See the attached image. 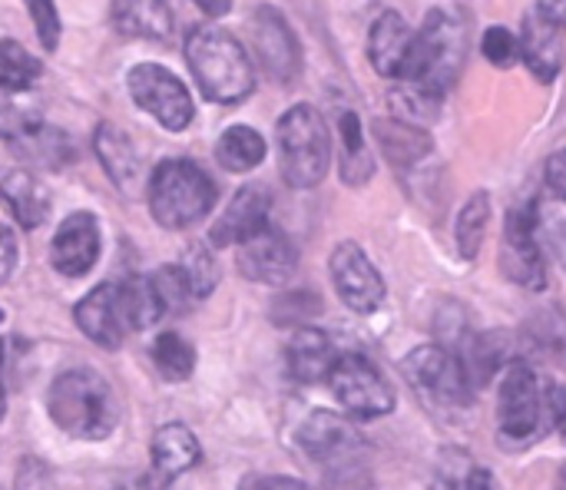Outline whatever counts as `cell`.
<instances>
[{
    "instance_id": "cell-1",
    "label": "cell",
    "mask_w": 566,
    "mask_h": 490,
    "mask_svg": "<svg viewBox=\"0 0 566 490\" xmlns=\"http://www.w3.org/2000/svg\"><path fill=\"white\" fill-rule=\"evenodd\" d=\"M53 425L76 441H106L119 425V398L93 368L63 372L46 392Z\"/></svg>"
},
{
    "instance_id": "cell-2",
    "label": "cell",
    "mask_w": 566,
    "mask_h": 490,
    "mask_svg": "<svg viewBox=\"0 0 566 490\" xmlns=\"http://www.w3.org/2000/svg\"><path fill=\"white\" fill-rule=\"evenodd\" d=\"M189 70L212 103H239L252 93L255 73L242 43L219 27H196L186 40Z\"/></svg>"
},
{
    "instance_id": "cell-3",
    "label": "cell",
    "mask_w": 566,
    "mask_h": 490,
    "mask_svg": "<svg viewBox=\"0 0 566 490\" xmlns=\"http://www.w3.org/2000/svg\"><path fill=\"white\" fill-rule=\"evenodd\" d=\"M216 206V183L192 159H166L149 176V212L163 229H189Z\"/></svg>"
},
{
    "instance_id": "cell-4",
    "label": "cell",
    "mask_w": 566,
    "mask_h": 490,
    "mask_svg": "<svg viewBox=\"0 0 566 490\" xmlns=\"http://www.w3.org/2000/svg\"><path fill=\"white\" fill-rule=\"evenodd\" d=\"M464 53H468V33L461 17L451 10H431L424 17V27L415 30V56H411L408 80L401 83H415L441 96L458 83Z\"/></svg>"
},
{
    "instance_id": "cell-5",
    "label": "cell",
    "mask_w": 566,
    "mask_h": 490,
    "mask_svg": "<svg viewBox=\"0 0 566 490\" xmlns=\"http://www.w3.org/2000/svg\"><path fill=\"white\" fill-rule=\"evenodd\" d=\"M275 136H279L282 176L292 189H312L328 176L332 133H328L325 116L315 106H308V103L292 106L279 119Z\"/></svg>"
},
{
    "instance_id": "cell-6",
    "label": "cell",
    "mask_w": 566,
    "mask_h": 490,
    "mask_svg": "<svg viewBox=\"0 0 566 490\" xmlns=\"http://www.w3.org/2000/svg\"><path fill=\"white\" fill-rule=\"evenodd\" d=\"M551 425L547 388L527 362H511L497 392V431L504 448L534 445Z\"/></svg>"
},
{
    "instance_id": "cell-7",
    "label": "cell",
    "mask_w": 566,
    "mask_h": 490,
    "mask_svg": "<svg viewBox=\"0 0 566 490\" xmlns=\"http://www.w3.org/2000/svg\"><path fill=\"white\" fill-rule=\"evenodd\" d=\"M405 378L415 385V392L438 408H464L471 405L474 382L461 355H454L444 345H421L401 362Z\"/></svg>"
},
{
    "instance_id": "cell-8",
    "label": "cell",
    "mask_w": 566,
    "mask_h": 490,
    "mask_svg": "<svg viewBox=\"0 0 566 490\" xmlns=\"http://www.w3.org/2000/svg\"><path fill=\"white\" fill-rule=\"evenodd\" d=\"M328 388L355 418H385L398 405L391 382L365 355H338L328 375Z\"/></svg>"
},
{
    "instance_id": "cell-9",
    "label": "cell",
    "mask_w": 566,
    "mask_h": 490,
    "mask_svg": "<svg viewBox=\"0 0 566 490\" xmlns=\"http://www.w3.org/2000/svg\"><path fill=\"white\" fill-rule=\"evenodd\" d=\"M126 83H129L133 103L139 110H146L166 129L179 133V129H186L192 123V116H196L192 96L179 83V76L169 73L166 66H159V63H139V66L129 70Z\"/></svg>"
},
{
    "instance_id": "cell-10",
    "label": "cell",
    "mask_w": 566,
    "mask_h": 490,
    "mask_svg": "<svg viewBox=\"0 0 566 490\" xmlns=\"http://www.w3.org/2000/svg\"><path fill=\"white\" fill-rule=\"evenodd\" d=\"M298 448L315 465H322L325 471H335V468H345V465H358L368 455V445H365L361 431L348 418H342L335 411L308 415L302 421V428H298Z\"/></svg>"
},
{
    "instance_id": "cell-11",
    "label": "cell",
    "mask_w": 566,
    "mask_h": 490,
    "mask_svg": "<svg viewBox=\"0 0 566 490\" xmlns=\"http://www.w3.org/2000/svg\"><path fill=\"white\" fill-rule=\"evenodd\" d=\"M501 265L504 275L531 292H541L547 285L544 252L537 242V219L534 209H511L504 226V246H501Z\"/></svg>"
},
{
    "instance_id": "cell-12",
    "label": "cell",
    "mask_w": 566,
    "mask_h": 490,
    "mask_svg": "<svg viewBox=\"0 0 566 490\" xmlns=\"http://www.w3.org/2000/svg\"><path fill=\"white\" fill-rule=\"evenodd\" d=\"M332 282L338 299L358 315H371L385 302V279L355 242H342L332 252Z\"/></svg>"
},
{
    "instance_id": "cell-13",
    "label": "cell",
    "mask_w": 566,
    "mask_h": 490,
    "mask_svg": "<svg viewBox=\"0 0 566 490\" xmlns=\"http://www.w3.org/2000/svg\"><path fill=\"white\" fill-rule=\"evenodd\" d=\"M239 272L259 285H285L298 269V252L282 229L265 226L239 246Z\"/></svg>"
},
{
    "instance_id": "cell-14",
    "label": "cell",
    "mask_w": 566,
    "mask_h": 490,
    "mask_svg": "<svg viewBox=\"0 0 566 490\" xmlns=\"http://www.w3.org/2000/svg\"><path fill=\"white\" fill-rule=\"evenodd\" d=\"M80 332L96 342L99 348H109L116 352L123 345V338L133 332L129 329V315H126V305H123V292H119V282H106V285H96L73 312Z\"/></svg>"
},
{
    "instance_id": "cell-15",
    "label": "cell",
    "mask_w": 566,
    "mask_h": 490,
    "mask_svg": "<svg viewBox=\"0 0 566 490\" xmlns=\"http://www.w3.org/2000/svg\"><path fill=\"white\" fill-rule=\"evenodd\" d=\"M99 259V222L93 212H73L60 222L50 242V262L60 275L80 279Z\"/></svg>"
},
{
    "instance_id": "cell-16",
    "label": "cell",
    "mask_w": 566,
    "mask_h": 490,
    "mask_svg": "<svg viewBox=\"0 0 566 490\" xmlns=\"http://www.w3.org/2000/svg\"><path fill=\"white\" fill-rule=\"evenodd\" d=\"M411 56H415V30L408 27V20L395 10L381 13L368 33V60L375 73L388 80H408Z\"/></svg>"
},
{
    "instance_id": "cell-17",
    "label": "cell",
    "mask_w": 566,
    "mask_h": 490,
    "mask_svg": "<svg viewBox=\"0 0 566 490\" xmlns=\"http://www.w3.org/2000/svg\"><path fill=\"white\" fill-rule=\"evenodd\" d=\"M269 209H272V199L265 186H242L226 206V212L216 219V226L209 229V242L219 249L242 246L245 239L259 236L269 226Z\"/></svg>"
},
{
    "instance_id": "cell-18",
    "label": "cell",
    "mask_w": 566,
    "mask_h": 490,
    "mask_svg": "<svg viewBox=\"0 0 566 490\" xmlns=\"http://www.w3.org/2000/svg\"><path fill=\"white\" fill-rule=\"evenodd\" d=\"M252 33H255V50L262 56V66L282 80V83H292L298 66H302V56H298V43H295V33L289 30V23L282 20L279 10L272 7H259L255 10V20H252Z\"/></svg>"
},
{
    "instance_id": "cell-19",
    "label": "cell",
    "mask_w": 566,
    "mask_h": 490,
    "mask_svg": "<svg viewBox=\"0 0 566 490\" xmlns=\"http://www.w3.org/2000/svg\"><path fill=\"white\" fill-rule=\"evenodd\" d=\"M560 27L537 7L521 33V60L527 63V70L541 80L551 83L560 66H564V43H560Z\"/></svg>"
},
{
    "instance_id": "cell-20",
    "label": "cell",
    "mask_w": 566,
    "mask_h": 490,
    "mask_svg": "<svg viewBox=\"0 0 566 490\" xmlns=\"http://www.w3.org/2000/svg\"><path fill=\"white\" fill-rule=\"evenodd\" d=\"M0 199L23 229H36L50 216V192L33 173L20 166H0Z\"/></svg>"
},
{
    "instance_id": "cell-21",
    "label": "cell",
    "mask_w": 566,
    "mask_h": 490,
    "mask_svg": "<svg viewBox=\"0 0 566 490\" xmlns=\"http://www.w3.org/2000/svg\"><path fill=\"white\" fill-rule=\"evenodd\" d=\"M93 143H96V156H99L106 176L119 186V192H136L143 183V159H139V149L133 146V139L119 126L103 123L96 129Z\"/></svg>"
},
{
    "instance_id": "cell-22",
    "label": "cell",
    "mask_w": 566,
    "mask_h": 490,
    "mask_svg": "<svg viewBox=\"0 0 566 490\" xmlns=\"http://www.w3.org/2000/svg\"><path fill=\"white\" fill-rule=\"evenodd\" d=\"M335 362H338V352L322 329H298L295 338L289 342V372L302 385L328 382Z\"/></svg>"
},
{
    "instance_id": "cell-23",
    "label": "cell",
    "mask_w": 566,
    "mask_h": 490,
    "mask_svg": "<svg viewBox=\"0 0 566 490\" xmlns=\"http://www.w3.org/2000/svg\"><path fill=\"white\" fill-rule=\"evenodd\" d=\"M109 20L133 40H166L172 33V10L166 0H113Z\"/></svg>"
},
{
    "instance_id": "cell-24",
    "label": "cell",
    "mask_w": 566,
    "mask_h": 490,
    "mask_svg": "<svg viewBox=\"0 0 566 490\" xmlns=\"http://www.w3.org/2000/svg\"><path fill=\"white\" fill-rule=\"evenodd\" d=\"M149 451H153L156 471H163L166 478H176V475L196 468L199 458H202V448H199L196 435H192L186 425H163V428L153 435Z\"/></svg>"
},
{
    "instance_id": "cell-25",
    "label": "cell",
    "mask_w": 566,
    "mask_h": 490,
    "mask_svg": "<svg viewBox=\"0 0 566 490\" xmlns=\"http://www.w3.org/2000/svg\"><path fill=\"white\" fill-rule=\"evenodd\" d=\"M375 136H378L381 153L395 166H415L418 159L431 153V139L415 123H405V119H378Z\"/></svg>"
},
{
    "instance_id": "cell-26",
    "label": "cell",
    "mask_w": 566,
    "mask_h": 490,
    "mask_svg": "<svg viewBox=\"0 0 566 490\" xmlns=\"http://www.w3.org/2000/svg\"><path fill=\"white\" fill-rule=\"evenodd\" d=\"M524 342L534 355L547 358L557 368H566V312H560V309L537 312L527 322Z\"/></svg>"
},
{
    "instance_id": "cell-27",
    "label": "cell",
    "mask_w": 566,
    "mask_h": 490,
    "mask_svg": "<svg viewBox=\"0 0 566 490\" xmlns=\"http://www.w3.org/2000/svg\"><path fill=\"white\" fill-rule=\"evenodd\" d=\"M216 159L229 173H249L265 159V139L252 126H229L216 146Z\"/></svg>"
},
{
    "instance_id": "cell-28",
    "label": "cell",
    "mask_w": 566,
    "mask_h": 490,
    "mask_svg": "<svg viewBox=\"0 0 566 490\" xmlns=\"http://www.w3.org/2000/svg\"><path fill=\"white\" fill-rule=\"evenodd\" d=\"M40 76H43V63L27 46H20L17 40L0 43V90L3 93H23Z\"/></svg>"
},
{
    "instance_id": "cell-29",
    "label": "cell",
    "mask_w": 566,
    "mask_h": 490,
    "mask_svg": "<svg viewBox=\"0 0 566 490\" xmlns=\"http://www.w3.org/2000/svg\"><path fill=\"white\" fill-rule=\"evenodd\" d=\"M488 219H491V196L488 192H474L461 216H458V226H454V239H458V252L461 259H478L481 252V242H484V232H488Z\"/></svg>"
},
{
    "instance_id": "cell-30",
    "label": "cell",
    "mask_w": 566,
    "mask_h": 490,
    "mask_svg": "<svg viewBox=\"0 0 566 490\" xmlns=\"http://www.w3.org/2000/svg\"><path fill=\"white\" fill-rule=\"evenodd\" d=\"M119 292H123V305H126V315H129V329L133 332H143L149 329L153 322H159V315L166 312L153 279H129V282H119Z\"/></svg>"
},
{
    "instance_id": "cell-31",
    "label": "cell",
    "mask_w": 566,
    "mask_h": 490,
    "mask_svg": "<svg viewBox=\"0 0 566 490\" xmlns=\"http://www.w3.org/2000/svg\"><path fill=\"white\" fill-rule=\"evenodd\" d=\"M153 362H156V372L166 382H186L192 375V368H196V352H192V345L182 335L163 332L153 342Z\"/></svg>"
},
{
    "instance_id": "cell-32",
    "label": "cell",
    "mask_w": 566,
    "mask_h": 490,
    "mask_svg": "<svg viewBox=\"0 0 566 490\" xmlns=\"http://www.w3.org/2000/svg\"><path fill=\"white\" fill-rule=\"evenodd\" d=\"M338 136H342V146H345L342 176H345V183L361 186V183L371 176V156H368V149H365L361 123H358L355 113H342V119H338Z\"/></svg>"
},
{
    "instance_id": "cell-33",
    "label": "cell",
    "mask_w": 566,
    "mask_h": 490,
    "mask_svg": "<svg viewBox=\"0 0 566 490\" xmlns=\"http://www.w3.org/2000/svg\"><path fill=\"white\" fill-rule=\"evenodd\" d=\"M13 146H17L23 156H30V159H36V163H46V166H63V163L70 159V143H66V136H63L60 129H46L43 123H33L27 133H20V136L13 139Z\"/></svg>"
},
{
    "instance_id": "cell-34",
    "label": "cell",
    "mask_w": 566,
    "mask_h": 490,
    "mask_svg": "<svg viewBox=\"0 0 566 490\" xmlns=\"http://www.w3.org/2000/svg\"><path fill=\"white\" fill-rule=\"evenodd\" d=\"M179 269H182V275L189 282V292H192L196 302L199 299H209L216 292V285H219V262L209 252V246H202V242L189 246L182 252V259H179Z\"/></svg>"
},
{
    "instance_id": "cell-35",
    "label": "cell",
    "mask_w": 566,
    "mask_h": 490,
    "mask_svg": "<svg viewBox=\"0 0 566 490\" xmlns=\"http://www.w3.org/2000/svg\"><path fill=\"white\" fill-rule=\"evenodd\" d=\"M481 50L494 66H514L521 60V37H514L507 27H491L481 40Z\"/></svg>"
},
{
    "instance_id": "cell-36",
    "label": "cell",
    "mask_w": 566,
    "mask_h": 490,
    "mask_svg": "<svg viewBox=\"0 0 566 490\" xmlns=\"http://www.w3.org/2000/svg\"><path fill=\"white\" fill-rule=\"evenodd\" d=\"M27 10H30V20H33V30L43 43V50H56L60 43V13H56V3L53 0H23Z\"/></svg>"
},
{
    "instance_id": "cell-37",
    "label": "cell",
    "mask_w": 566,
    "mask_h": 490,
    "mask_svg": "<svg viewBox=\"0 0 566 490\" xmlns=\"http://www.w3.org/2000/svg\"><path fill=\"white\" fill-rule=\"evenodd\" d=\"M33 123H40L33 113H27V110H20V106H13L10 100H3L0 96V139H17L20 133H27Z\"/></svg>"
},
{
    "instance_id": "cell-38",
    "label": "cell",
    "mask_w": 566,
    "mask_h": 490,
    "mask_svg": "<svg viewBox=\"0 0 566 490\" xmlns=\"http://www.w3.org/2000/svg\"><path fill=\"white\" fill-rule=\"evenodd\" d=\"M17 259H20L17 236H13V229L0 226V285L10 282V275H13V269H17Z\"/></svg>"
},
{
    "instance_id": "cell-39",
    "label": "cell",
    "mask_w": 566,
    "mask_h": 490,
    "mask_svg": "<svg viewBox=\"0 0 566 490\" xmlns=\"http://www.w3.org/2000/svg\"><path fill=\"white\" fill-rule=\"evenodd\" d=\"M239 490H312L308 484L295 481V478H275V475H252L245 478Z\"/></svg>"
},
{
    "instance_id": "cell-40",
    "label": "cell",
    "mask_w": 566,
    "mask_h": 490,
    "mask_svg": "<svg viewBox=\"0 0 566 490\" xmlns=\"http://www.w3.org/2000/svg\"><path fill=\"white\" fill-rule=\"evenodd\" d=\"M544 179H547L551 192H554L557 199H564V202H566V149H560V153H554V156L547 159Z\"/></svg>"
},
{
    "instance_id": "cell-41",
    "label": "cell",
    "mask_w": 566,
    "mask_h": 490,
    "mask_svg": "<svg viewBox=\"0 0 566 490\" xmlns=\"http://www.w3.org/2000/svg\"><path fill=\"white\" fill-rule=\"evenodd\" d=\"M464 490H497V481H494V475H491V471L474 468V471L468 475V481H464Z\"/></svg>"
},
{
    "instance_id": "cell-42",
    "label": "cell",
    "mask_w": 566,
    "mask_h": 490,
    "mask_svg": "<svg viewBox=\"0 0 566 490\" xmlns=\"http://www.w3.org/2000/svg\"><path fill=\"white\" fill-rule=\"evenodd\" d=\"M537 7H541V10H544V13H547V17L566 33V0H541Z\"/></svg>"
},
{
    "instance_id": "cell-43",
    "label": "cell",
    "mask_w": 566,
    "mask_h": 490,
    "mask_svg": "<svg viewBox=\"0 0 566 490\" xmlns=\"http://www.w3.org/2000/svg\"><path fill=\"white\" fill-rule=\"evenodd\" d=\"M192 3L209 17H226L232 10V0H192Z\"/></svg>"
},
{
    "instance_id": "cell-44",
    "label": "cell",
    "mask_w": 566,
    "mask_h": 490,
    "mask_svg": "<svg viewBox=\"0 0 566 490\" xmlns=\"http://www.w3.org/2000/svg\"><path fill=\"white\" fill-rule=\"evenodd\" d=\"M0 375H3V345H0ZM0 418H3V378H0Z\"/></svg>"
},
{
    "instance_id": "cell-45",
    "label": "cell",
    "mask_w": 566,
    "mask_h": 490,
    "mask_svg": "<svg viewBox=\"0 0 566 490\" xmlns=\"http://www.w3.org/2000/svg\"><path fill=\"white\" fill-rule=\"evenodd\" d=\"M431 490H458V488H454V484H451L448 478H438V481L431 484Z\"/></svg>"
},
{
    "instance_id": "cell-46",
    "label": "cell",
    "mask_w": 566,
    "mask_h": 490,
    "mask_svg": "<svg viewBox=\"0 0 566 490\" xmlns=\"http://www.w3.org/2000/svg\"><path fill=\"white\" fill-rule=\"evenodd\" d=\"M557 490H566V468L560 471V478H557Z\"/></svg>"
},
{
    "instance_id": "cell-47",
    "label": "cell",
    "mask_w": 566,
    "mask_h": 490,
    "mask_svg": "<svg viewBox=\"0 0 566 490\" xmlns=\"http://www.w3.org/2000/svg\"><path fill=\"white\" fill-rule=\"evenodd\" d=\"M0 322H3V312H0Z\"/></svg>"
}]
</instances>
